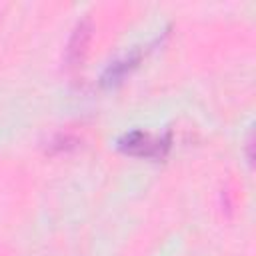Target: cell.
Segmentation results:
<instances>
[{"label": "cell", "instance_id": "obj_1", "mask_svg": "<svg viewBox=\"0 0 256 256\" xmlns=\"http://www.w3.org/2000/svg\"><path fill=\"white\" fill-rule=\"evenodd\" d=\"M170 146V138H162V136H152L150 132L144 130H132L126 132L120 140H118V148L126 154L132 156H144V158H162L166 154Z\"/></svg>", "mask_w": 256, "mask_h": 256}, {"label": "cell", "instance_id": "obj_2", "mask_svg": "<svg viewBox=\"0 0 256 256\" xmlns=\"http://www.w3.org/2000/svg\"><path fill=\"white\" fill-rule=\"evenodd\" d=\"M140 58H142V52H140V50H134V52H128V54L116 58L114 62H110V64L106 66L104 74H102V84H104V86H114V84H118L132 68H136V64L140 62Z\"/></svg>", "mask_w": 256, "mask_h": 256}, {"label": "cell", "instance_id": "obj_3", "mask_svg": "<svg viewBox=\"0 0 256 256\" xmlns=\"http://www.w3.org/2000/svg\"><path fill=\"white\" fill-rule=\"evenodd\" d=\"M88 40H90V22L88 20H82L78 22V26L74 28L72 32V38L68 42V50H66V60H68V66H78L84 52H86V46H88Z\"/></svg>", "mask_w": 256, "mask_h": 256}]
</instances>
